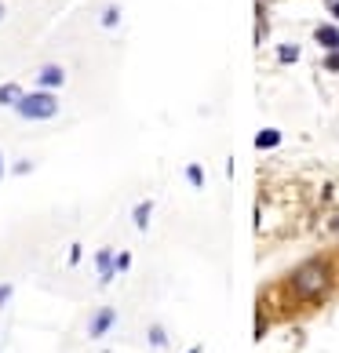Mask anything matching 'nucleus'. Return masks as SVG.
<instances>
[{"label": "nucleus", "mask_w": 339, "mask_h": 353, "mask_svg": "<svg viewBox=\"0 0 339 353\" xmlns=\"http://www.w3.org/2000/svg\"><path fill=\"white\" fill-rule=\"evenodd\" d=\"M292 288H296V295H321L325 288H329V270H325L321 259H310V263H303L296 273H292Z\"/></svg>", "instance_id": "obj_1"}, {"label": "nucleus", "mask_w": 339, "mask_h": 353, "mask_svg": "<svg viewBox=\"0 0 339 353\" xmlns=\"http://www.w3.org/2000/svg\"><path fill=\"white\" fill-rule=\"evenodd\" d=\"M19 117H26V121H51V117L59 113V102L51 91H33V95H22L15 102Z\"/></svg>", "instance_id": "obj_2"}, {"label": "nucleus", "mask_w": 339, "mask_h": 353, "mask_svg": "<svg viewBox=\"0 0 339 353\" xmlns=\"http://www.w3.org/2000/svg\"><path fill=\"white\" fill-rule=\"evenodd\" d=\"M113 321H117V313L106 306V310H99L95 317H91V324H88V335L91 339H99V335H106L110 328H113Z\"/></svg>", "instance_id": "obj_3"}, {"label": "nucleus", "mask_w": 339, "mask_h": 353, "mask_svg": "<svg viewBox=\"0 0 339 353\" xmlns=\"http://www.w3.org/2000/svg\"><path fill=\"white\" fill-rule=\"evenodd\" d=\"M95 266H99V277H102V284H110V277L117 273V255H110V252H99V255H95Z\"/></svg>", "instance_id": "obj_4"}, {"label": "nucleus", "mask_w": 339, "mask_h": 353, "mask_svg": "<svg viewBox=\"0 0 339 353\" xmlns=\"http://www.w3.org/2000/svg\"><path fill=\"white\" fill-rule=\"evenodd\" d=\"M62 81H66L62 66H44V70H41V84H44V91H48V88H59Z\"/></svg>", "instance_id": "obj_5"}, {"label": "nucleus", "mask_w": 339, "mask_h": 353, "mask_svg": "<svg viewBox=\"0 0 339 353\" xmlns=\"http://www.w3.org/2000/svg\"><path fill=\"white\" fill-rule=\"evenodd\" d=\"M278 142H281V132H273V128H267V132L255 135V146H259V150H273Z\"/></svg>", "instance_id": "obj_6"}, {"label": "nucleus", "mask_w": 339, "mask_h": 353, "mask_svg": "<svg viewBox=\"0 0 339 353\" xmlns=\"http://www.w3.org/2000/svg\"><path fill=\"white\" fill-rule=\"evenodd\" d=\"M318 44L339 48V30H332V26H321V30H318Z\"/></svg>", "instance_id": "obj_7"}, {"label": "nucleus", "mask_w": 339, "mask_h": 353, "mask_svg": "<svg viewBox=\"0 0 339 353\" xmlns=\"http://www.w3.org/2000/svg\"><path fill=\"white\" fill-rule=\"evenodd\" d=\"M19 99H22L19 84H4V88H0V106H4V102H19Z\"/></svg>", "instance_id": "obj_8"}, {"label": "nucleus", "mask_w": 339, "mask_h": 353, "mask_svg": "<svg viewBox=\"0 0 339 353\" xmlns=\"http://www.w3.org/2000/svg\"><path fill=\"white\" fill-rule=\"evenodd\" d=\"M150 343L157 346V350H164V346H168V332L161 328V324H153V328H150Z\"/></svg>", "instance_id": "obj_9"}, {"label": "nucleus", "mask_w": 339, "mask_h": 353, "mask_svg": "<svg viewBox=\"0 0 339 353\" xmlns=\"http://www.w3.org/2000/svg\"><path fill=\"white\" fill-rule=\"evenodd\" d=\"M186 179L193 182V186H201V182H204V172H201V164H190V168H186Z\"/></svg>", "instance_id": "obj_10"}, {"label": "nucleus", "mask_w": 339, "mask_h": 353, "mask_svg": "<svg viewBox=\"0 0 339 353\" xmlns=\"http://www.w3.org/2000/svg\"><path fill=\"white\" fill-rule=\"evenodd\" d=\"M135 222H139V230H146V222H150V201H146V204H139Z\"/></svg>", "instance_id": "obj_11"}, {"label": "nucleus", "mask_w": 339, "mask_h": 353, "mask_svg": "<svg viewBox=\"0 0 339 353\" xmlns=\"http://www.w3.org/2000/svg\"><path fill=\"white\" fill-rule=\"evenodd\" d=\"M296 59H299V51H296L292 44H284V48H281V62H296Z\"/></svg>", "instance_id": "obj_12"}, {"label": "nucleus", "mask_w": 339, "mask_h": 353, "mask_svg": "<svg viewBox=\"0 0 339 353\" xmlns=\"http://www.w3.org/2000/svg\"><path fill=\"white\" fill-rule=\"evenodd\" d=\"M117 19H121V11H117V8H110L106 15H102V26H117Z\"/></svg>", "instance_id": "obj_13"}, {"label": "nucleus", "mask_w": 339, "mask_h": 353, "mask_svg": "<svg viewBox=\"0 0 339 353\" xmlns=\"http://www.w3.org/2000/svg\"><path fill=\"white\" fill-rule=\"evenodd\" d=\"M132 266V255H117V270H128Z\"/></svg>", "instance_id": "obj_14"}, {"label": "nucleus", "mask_w": 339, "mask_h": 353, "mask_svg": "<svg viewBox=\"0 0 339 353\" xmlns=\"http://www.w3.org/2000/svg\"><path fill=\"white\" fill-rule=\"evenodd\" d=\"M8 299H11V284H0V306H4Z\"/></svg>", "instance_id": "obj_15"}, {"label": "nucleus", "mask_w": 339, "mask_h": 353, "mask_svg": "<svg viewBox=\"0 0 339 353\" xmlns=\"http://www.w3.org/2000/svg\"><path fill=\"white\" fill-rule=\"evenodd\" d=\"M329 70H339V55H332V59H329Z\"/></svg>", "instance_id": "obj_16"}, {"label": "nucleus", "mask_w": 339, "mask_h": 353, "mask_svg": "<svg viewBox=\"0 0 339 353\" xmlns=\"http://www.w3.org/2000/svg\"><path fill=\"white\" fill-rule=\"evenodd\" d=\"M0 179H4V157H0Z\"/></svg>", "instance_id": "obj_17"}, {"label": "nucleus", "mask_w": 339, "mask_h": 353, "mask_svg": "<svg viewBox=\"0 0 339 353\" xmlns=\"http://www.w3.org/2000/svg\"><path fill=\"white\" fill-rule=\"evenodd\" d=\"M332 230H339V219H336V222H332Z\"/></svg>", "instance_id": "obj_18"}, {"label": "nucleus", "mask_w": 339, "mask_h": 353, "mask_svg": "<svg viewBox=\"0 0 339 353\" xmlns=\"http://www.w3.org/2000/svg\"><path fill=\"white\" fill-rule=\"evenodd\" d=\"M0 19H4V4H0Z\"/></svg>", "instance_id": "obj_19"}, {"label": "nucleus", "mask_w": 339, "mask_h": 353, "mask_svg": "<svg viewBox=\"0 0 339 353\" xmlns=\"http://www.w3.org/2000/svg\"><path fill=\"white\" fill-rule=\"evenodd\" d=\"M332 8H336V15H339V4H332Z\"/></svg>", "instance_id": "obj_20"}, {"label": "nucleus", "mask_w": 339, "mask_h": 353, "mask_svg": "<svg viewBox=\"0 0 339 353\" xmlns=\"http://www.w3.org/2000/svg\"><path fill=\"white\" fill-rule=\"evenodd\" d=\"M190 353H201V350H190Z\"/></svg>", "instance_id": "obj_21"}]
</instances>
